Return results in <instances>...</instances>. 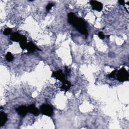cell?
<instances>
[{"instance_id": "2", "label": "cell", "mask_w": 129, "mask_h": 129, "mask_svg": "<svg viewBox=\"0 0 129 129\" xmlns=\"http://www.w3.org/2000/svg\"><path fill=\"white\" fill-rule=\"evenodd\" d=\"M40 111L42 114L48 116H51L53 113L52 106L48 104H42L40 106Z\"/></svg>"}, {"instance_id": "1", "label": "cell", "mask_w": 129, "mask_h": 129, "mask_svg": "<svg viewBox=\"0 0 129 129\" xmlns=\"http://www.w3.org/2000/svg\"><path fill=\"white\" fill-rule=\"evenodd\" d=\"M68 21L69 23L75 27L81 34L88 36V33L87 29V25L85 21L80 18L77 17L74 13H70L68 14Z\"/></svg>"}, {"instance_id": "3", "label": "cell", "mask_w": 129, "mask_h": 129, "mask_svg": "<svg viewBox=\"0 0 129 129\" xmlns=\"http://www.w3.org/2000/svg\"><path fill=\"white\" fill-rule=\"evenodd\" d=\"M117 78L119 82H124L128 79V72L124 68L120 69L117 73Z\"/></svg>"}, {"instance_id": "18", "label": "cell", "mask_w": 129, "mask_h": 129, "mask_svg": "<svg viewBox=\"0 0 129 129\" xmlns=\"http://www.w3.org/2000/svg\"><path fill=\"white\" fill-rule=\"evenodd\" d=\"M118 3L119 4L121 5H124V1H122V0H120V1H118Z\"/></svg>"}, {"instance_id": "16", "label": "cell", "mask_w": 129, "mask_h": 129, "mask_svg": "<svg viewBox=\"0 0 129 129\" xmlns=\"http://www.w3.org/2000/svg\"><path fill=\"white\" fill-rule=\"evenodd\" d=\"M98 36L101 39H103L105 37V36L103 34V33H102V32H99V33H98Z\"/></svg>"}, {"instance_id": "11", "label": "cell", "mask_w": 129, "mask_h": 129, "mask_svg": "<svg viewBox=\"0 0 129 129\" xmlns=\"http://www.w3.org/2000/svg\"><path fill=\"white\" fill-rule=\"evenodd\" d=\"M62 83V84L60 87V89L62 90H63V91L67 92V91H68L70 89V88L71 86V84L70 82L67 80H66L64 81H63Z\"/></svg>"}, {"instance_id": "6", "label": "cell", "mask_w": 129, "mask_h": 129, "mask_svg": "<svg viewBox=\"0 0 129 129\" xmlns=\"http://www.w3.org/2000/svg\"><path fill=\"white\" fill-rule=\"evenodd\" d=\"M90 4L93 10L100 12L103 9V5L101 3L96 1H90Z\"/></svg>"}, {"instance_id": "14", "label": "cell", "mask_w": 129, "mask_h": 129, "mask_svg": "<svg viewBox=\"0 0 129 129\" xmlns=\"http://www.w3.org/2000/svg\"><path fill=\"white\" fill-rule=\"evenodd\" d=\"M116 72H117V70H115L114 71H112L109 75H108V77L109 78H114L115 77V76L116 75Z\"/></svg>"}, {"instance_id": "15", "label": "cell", "mask_w": 129, "mask_h": 129, "mask_svg": "<svg viewBox=\"0 0 129 129\" xmlns=\"http://www.w3.org/2000/svg\"><path fill=\"white\" fill-rule=\"evenodd\" d=\"M53 5H54L52 3H49V4H48V5L46 7V11H49L51 9V8L53 6Z\"/></svg>"}, {"instance_id": "12", "label": "cell", "mask_w": 129, "mask_h": 129, "mask_svg": "<svg viewBox=\"0 0 129 129\" xmlns=\"http://www.w3.org/2000/svg\"><path fill=\"white\" fill-rule=\"evenodd\" d=\"M6 60L9 61V62H10V61H12V60H13L14 59V56L13 55V54L10 52H8L6 55Z\"/></svg>"}, {"instance_id": "5", "label": "cell", "mask_w": 129, "mask_h": 129, "mask_svg": "<svg viewBox=\"0 0 129 129\" xmlns=\"http://www.w3.org/2000/svg\"><path fill=\"white\" fill-rule=\"evenodd\" d=\"M52 77L60 81L61 82H63L66 80L65 78V75L61 70L53 72L52 74Z\"/></svg>"}, {"instance_id": "4", "label": "cell", "mask_w": 129, "mask_h": 129, "mask_svg": "<svg viewBox=\"0 0 129 129\" xmlns=\"http://www.w3.org/2000/svg\"><path fill=\"white\" fill-rule=\"evenodd\" d=\"M10 39L13 41L19 42V43L27 41V38L25 36L16 32H14L11 34Z\"/></svg>"}, {"instance_id": "13", "label": "cell", "mask_w": 129, "mask_h": 129, "mask_svg": "<svg viewBox=\"0 0 129 129\" xmlns=\"http://www.w3.org/2000/svg\"><path fill=\"white\" fill-rule=\"evenodd\" d=\"M12 33V30L9 28H7L4 29L3 31V34L5 35H9Z\"/></svg>"}, {"instance_id": "8", "label": "cell", "mask_w": 129, "mask_h": 129, "mask_svg": "<svg viewBox=\"0 0 129 129\" xmlns=\"http://www.w3.org/2000/svg\"><path fill=\"white\" fill-rule=\"evenodd\" d=\"M28 112L33 114L35 116H38L39 114V109L36 107L34 104H31L28 106Z\"/></svg>"}, {"instance_id": "17", "label": "cell", "mask_w": 129, "mask_h": 129, "mask_svg": "<svg viewBox=\"0 0 129 129\" xmlns=\"http://www.w3.org/2000/svg\"><path fill=\"white\" fill-rule=\"evenodd\" d=\"M65 73H66V74L67 75H68L70 74V70H69L67 67H66V71H65Z\"/></svg>"}, {"instance_id": "10", "label": "cell", "mask_w": 129, "mask_h": 129, "mask_svg": "<svg viewBox=\"0 0 129 129\" xmlns=\"http://www.w3.org/2000/svg\"><path fill=\"white\" fill-rule=\"evenodd\" d=\"M7 120H8L7 114L3 111H1V113H0V127L3 126L6 123Z\"/></svg>"}, {"instance_id": "9", "label": "cell", "mask_w": 129, "mask_h": 129, "mask_svg": "<svg viewBox=\"0 0 129 129\" xmlns=\"http://www.w3.org/2000/svg\"><path fill=\"white\" fill-rule=\"evenodd\" d=\"M25 49H27L28 51L31 52H33L34 51H35L36 49L38 50H40L39 49H38V48L35 45V44L32 42H29L28 43L27 42L26 46H25Z\"/></svg>"}, {"instance_id": "7", "label": "cell", "mask_w": 129, "mask_h": 129, "mask_svg": "<svg viewBox=\"0 0 129 129\" xmlns=\"http://www.w3.org/2000/svg\"><path fill=\"white\" fill-rule=\"evenodd\" d=\"M16 111L19 115L22 117H24L28 112V107L24 105H21L17 107L16 108Z\"/></svg>"}]
</instances>
